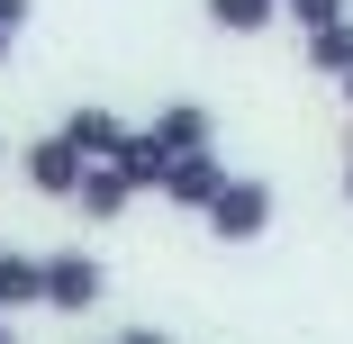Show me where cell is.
I'll list each match as a JSON object with an SVG mask.
<instances>
[{
  "label": "cell",
  "mask_w": 353,
  "mask_h": 344,
  "mask_svg": "<svg viewBox=\"0 0 353 344\" xmlns=\"http://www.w3.org/2000/svg\"><path fill=\"white\" fill-rule=\"evenodd\" d=\"M272 218H281V190H272L263 172H227V190L199 209V227L218 236V245H263Z\"/></svg>",
  "instance_id": "1"
},
{
  "label": "cell",
  "mask_w": 353,
  "mask_h": 344,
  "mask_svg": "<svg viewBox=\"0 0 353 344\" xmlns=\"http://www.w3.org/2000/svg\"><path fill=\"white\" fill-rule=\"evenodd\" d=\"M100 299H109V263L82 245H54L46 254V317H91Z\"/></svg>",
  "instance_id": "2"
},
{
  "label": "cell",
  "mask_w": 353,
  "mask_h": 344,
  "mask_svg": "<svg viewBox=\"0 0 353 344\" xmlns=\"http://www.w3.org/2000/svg\"><path fill=\"white\" fill-rule=\"evenodd\" d=\"M82 172H91V154H82L63 127H46V136H28V145H19V181H28L37 199H63V209H73Z\"/></svg>",
  "instance_id": "3"
},
{
  "label": "cell",
  "mask_w": 353,
  "mask_h": 344,
  "mask_svg": "<svg viewBox=\"0 0 353 344\" xmlns=\"http://www.w3.org/2000/svg\"><path fill=\"white\" fill-rule=\"evenodd\" d=\"M136 136H145V145L163 154V172H172L181 154H218V118H208L199 100H163V109L136 127Z\"/></svg>",
  "instance_id": "4"
},
{
  "label": "cell",
  "mask_w": 353,
  "mask_h": 344,
  "mask_svg": "<svg viewBox=\"0 0 353 344\" xmlns=\"http://www.w3.org/2000/svg\"><path fill=\"white\" fill-rule=\"evenodd\" d=\"M136 199H145V190L127 181V163H91V172H82V190H73V209H82V227H118Z\"/></svg>",
  "instance_id": "5"
},
{
  "label": "cell",
  "mask_w": 353,
  "mask_h": 344,
  "mask_svg": "<svg viewBox=\"0 0 353 344\" xmlns=\"http://www.w3.org/2000/svg\"><path fill=\"white\" fill-rule=\"evenodd\" d=\"M0 317H46V254L0 245Z\"/></svg>",
  "instance_id": "6"
},
{
  "label": "cell",
  "mask_w": 353,
  "mask_h": 344,
  "mask_svg": "<svg viewBox=\"0 0 353 344\" xmlns=\"http://www.w3.org/2000/svg\"><path fill=\"white\" fill-rule=\"evenodd\" d=\"M54 127H63V136H73V145H82L91 163H118V154H127V136H136V127H127L118 109H100V100H82V109H63Z\"/></svg>",
  "instance_id": "7"
},
{
  "label": "cell",
  "mask_w": 353,
  "mask_h": 344,
  "mask_svg": "<svg viewBox=\"0 0 353 344\" xmlns=\"http://www.w3.org/2000/svg\"><path fill=\"white\" fill-rule=\"evenodd\" d=\"M218 190H227V154H181V163L163 172V190H154V199H172V209H190V218H199Z\"/></svg>",
  "instance_id": "8"
},
{
  "label": "cell",
  "mask_w": 353,
  "mask_h": 344,
  "mask_svg": "<svg viewBox=\"0 0 353 344\" xmlns=\"http://www.w3.org/2000/svg\"><path fill=\"white\" fill-rule=\"evenodd\" d=\"M199 10H208L218 37H272L281 19H290V0H199Z\"/></svg>",
  "instance_id": "9"
},
{
  "label": "cell",
  "mask_w": 353,
  "mask_h": 344,
  "mask_svg": "<svg viewBox=\"0 0 353 344\" xmlns=\"http://www.w3.org/2000/svg\"><path fill=\"white\" fill-rule=\"evenodd\" d=\"M299 63H308V73H326V82H344V73H353V19L308 28V37H299Z\"/></svg>",
  "instance_id": "10"
},
{
  "label": "cell",
  "mask_w": 353,
  "mask_h": 344,
  "mask_svg": "<svg viewBox=\"0 0 353 344\" xmlns=\"http://www.w3.org/2000/svg\"><path fill=\"white\" fill-rule=\"evenodd\" d=\"M335 19H353V0H290V28L308 37V28H335Z\"/></svg>",
  "instance_id": "11"
},
{
  "label": "cell",
  "mask_w": 353,
  "mask_h": 344,
  "mask_svg": "<svg viewBox=\"0 0 353 344\" xmlns=\"http://www.w3.org/2000/svg\"><path fill=\"white\" fill-rule=\"evenodd\" d=\"M28 19H37V0H0V37H28Z\"/></svg>",
  "instance_id": "12"
},
{
  "label": "cell",
  "mask_w": 353,
  "mask_h": 344,
  "mask_svg": "<svg viewBox=\"0 0 353 344\" xmlns=\"http://www.w3.org/2000/svg\"><path fill=\"white\" fill-rule=\"evenodd\" d=\"M109 344H172L163 326H127V335H109Z\"/></svg>",
  "instance_id": "13"
},
{
  "label": "cell",
  "mask_w": 353,
  "mask_h": 344,
  "mask_svg": "<svg viewBox=\"0 0 353 344\" xmlns=\"http://www.w3.org/2000/svg\"><path fill=\"white\" fill-rule=\"evenodd\" d=\"M10 54H19V37H0V73H10Z\"/></svg>",
  "instance_id": "14"
},
{
  "label": "cell",
  "mask_w": 353,
  "mask_h": 344,
  "mask_svg": "<svg viewBox=\"0 0 353 344\" xmlns=\"http://www.w3.org/2000/svg\"><path fill=\"white\" fill-rule=\"evenodd\" d=\"M344 209H353V154H344Z\"/></svg>",
  "instance_id": "15"
},
{
  "label": "cell",
  "mask_w": 353,
  "mask_h": 344,
  "mask_svg": "<svg viewBox=\"0 0 353 344\" xmlns=\"http://www.w3.org/2000/svg\"><path fill=\"white\" fill-rule=\"evenodd\" d=\"M0 344H19V326H10V317H0Z\"/></svg>",
  "instance_id": "16"
},
{
  "label": "cell",
  "mask_w": 353,
  "mask_h": 344,
  "mask_svg": "<svg viewBox=\"0 0 353 344\" xmlns=\"http://www.w3.org/2000/svg\"><path fill=\"white\" fill-rule=\"evenodd\" d=\"M335 91H344V109H353V73H344V82H335Z\"/></svg>",
  "instance_id": "17"
},
{
  "label": "cell",
  "mask_w": 353,
  "mask_h": 344,
  "mask_svg": "<svg viewBox=\"0 0 353 344\" xmlns=\"http://www.w3.org/2000/svg\"><path fill=\"white\" fill-rule=\"evenodd\" d=\"M0 163H10V136H0Z\"/></svg>",
  "instance_id": "18"
}]
</instances>
